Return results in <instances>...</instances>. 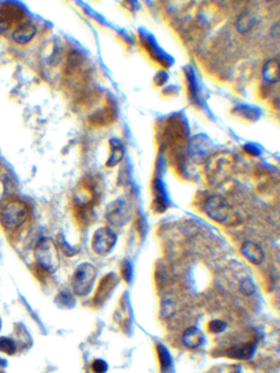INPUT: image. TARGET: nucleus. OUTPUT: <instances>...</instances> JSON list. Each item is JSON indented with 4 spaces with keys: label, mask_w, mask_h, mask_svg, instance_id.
Returning <instances> with one entry per match:
<instances>
[{
    "label": "nucleus",
    "mask_w": 280,
    "mask_h": 373,
    "mask_svg": "<svg viewBox=\"0 0 280 373\" xmlns=\"http://www.w3.org/2000/svg\"><path fill=\"white\" fill-rule=\"evenodd\" d=\"M34 256L36 263L49 274L55 273L60 266L59 250L56 243L49 237H44L37 242Z\"/></svg>",
    "instance_id": "nucleus-1"
},
{
    "label": "nucleus",
    "mask_w": 280,
    "mask_h": 373,
    "mask_svg": "<svg viewBox=\"0 0 280 373\" xmlns=\"http://www.w3.org/2000/svg\"><path fill=\"white\" fill-rule=\"evenodd\" d=\"M96 277L95 267L90 263L80 264L72 275L71 286L73 292L77 296L88 295L93 287Z\"/></svg>",
    "instance_id": "nucleus-2"
},
{
    "label": "nucleus",
    "mask_w": 280,
    "mask_h": 373,
    "mask_svg": "<svg viewBox=\"0 0 280 373\" xmlns=\"http://www.w3.org/2000/svg\"><path fill=\"white\" fill-rule=\"evenodd\" d=\"M27 207L21 201H11L0 212V223L7 230H13L22 226L27 220Z\"/></svg>",
    "instance_id": "nucleus-3"
},
{
    "label": "nucleus",
    "mask_w": 280,
    "mask_h": 373,
    "mask_svg": "<svg viewBox=\"0 0 280 373\" xmlns=\"http://www.w3.org/2000/svg\"><path fill=\"white\" fill-rule=\"evenodd\" d=\"M132 210L130 204L124 198H118L108 206L105 217L109 223L114 227H122L130 221Z\"/></svg>",
    "instance_id": "nucleus-4"
},
{
    "label": "nucleus",
    "mask_w": 280,
    "mask_h": 373,
    "mask_svg": "<svg viewBox=\"0 0 280 373\" xmlns=\"http://www.w3.org/2000/svg\"><path fill=\"white\" fill-rule=\"evenodd\" d=\"M117 241L116 233L111 228L97 229L92 238V249L96 254L105 256L110 254Z\"/></svg>",
    "instance_id": "nucleus-5"
},
{
    "label": "nucleus",
    "mask_w": 280,
    "mask_h": 373,
    "mask_svg": "<svg viewBox=\"0 0 280 373\" xmlns=\"http://www.w3.org/2000/svg\"><path fill=\"white\" fill-rule=\"evenodd\" d=\"M230 210L228 201L221 196H211L203 204V211L210 219L217 222H224L228 220Z\"/></svg>",
    "instance_id": "nucleus-6"
},
{
    "label": "nucleus",
    "mask_w": 280,
    "mask_h": 373,
    "mask_svg": "<svg viewBox=\"0 0 280 373\" xmlns=\"http://www.w3.org/2000/svg\"><path fill=\"white\" fill-rule=\"evenodd\" d=\"M232 167L229 156L217 155L213 159H209L207 164V175L213 183H220L230 174Z\"/></svg>",
    "instance_id": "nucleus-7"
},
{
    "label": "nucleus",
    "mask_w": 280,
    "mask_h": 373,
    "mask_svg": "<svg viewBox=\"0 0 280 373\" xmlns=\"http://www.w3.org/2000/svg\"><path fill=\"white\" fill-rule=\"evenodd\" d=\"M210 151V141L208 138L203 136H197L191 141L190 152L192 158L196 161L201 162L207 158V155Z\"/></svg>",
    "instance_id": "nucleus-8"
},
{
    "label": "nucleus",
    "mask_w": 280,
    "mask_h": 373,
    "mask_svg": "<svg viewBox=\"0 0 280 373\" xmlns=\"http://www.w3.org/2000/svg\"><path fill=\"white\" fill-rule=\"evenodd\" d=\"M241 253L254 265H260L264 260V251L261 246L252 241H246L241 246Z\"/></svg>",
    "instance_id": "nucleus-9"
},
{
    "label": "nucleus",
    "mask_w": 280,
    "mask_h": 373,
    "mask_svg": "<svg viewBox=\"0 0 280 373\" xmlns=\"http://www.w3.org/2000/svg\"><path fill=\"white\" fill-rule=\"evenodd\" d=\"M35 33L36 26L31 22H24L14 30L12 33V40L20 45H24L33 39Z\"/></svg>",
    "instance_id": "nucleus-10"
},
{
    "label": "nucleus",
    "mask_w": 280,
    "mask_h": 373,
    "mask_svg": "<svg viewBox=\"0 0 280 373\" xmlns=\"http://www.w3.org/2000/svg\"><path fill=\"white\" fill-rule=\"evenodd\" d=\"M182 339H183L184 345L187 348L195 349L202 345L205 337H203V334L200 330H198L197 327L192 326V327H188L187 330L184 332L183 338Z\"/></svg>",
    "instance_id": "nucleus-11"
},
{
    "label": "nucleus",
    "mask_w": 280,
    "mask_h": 373,
    "mask_svg": "<svg viewBox=\"0 0 280 373\" xmlns=\"http://www.w3.org/2000/svg\"><path fill=\"white\" fill-rule=\"evenodd\" d=\"M279 62L278 59H269L265 65L263 66L262 69V76L265 82L267 84H276L279 81Z\"/></svg>",
    "instance_id": "nucleus-12"
},
{
    "label": "nucleus",
    "mask_w": 280,
    "mask_h": 373,
    "mask_svg": "<svg viewBox=\"0 0 280 373\" xmlns=\"http://www.w3.org/2000/svg\"><path fill=\"white\" fill-rule=\"evenodd\" d=\"M110 146H111V153L109 160L107 161V167L113 168L117 166V164L123 160L124 145L119 139L113 138L110 140Z\"/></svg>",
    "instance_id": "nucleus-13"
},
{
    "label": "nucleus",
    "mask_w": 280,
    "mask_h": 373,
    "mask_svg": "<svg viewBox=\"0 0 280 373\" xmlns=\"http://www.w3.org/2000/svg\"><path fill=\"white\" fill-rule=\"evenodd\" d=\"M255 24H256V18L254 16V13L249 10H244L238 17L236 22V28L238 30V32L243 34L251 31Z\"/></svg>",
    "instance_id": "nucleus-14"
},
{
    "label": "nucleus",
    "mask_w": 280,
    "mask_h": 373,
    "mask_svg": "<svg viewBox=\"0 0 280 373\" xmlns=\"http://www.w3.org/2000/svg\"><path fill=\"white\" fill-rule=\"evenodd\" d=\"M254 353L253 344H245L241 346H234L228 350V355L234 359H248Z\"/></svg>",
    "instance_id": "nucleus-15"
},
{
    "label": "nucleus",
    "mask_w": 280,
    "mask_h": 373,
    "mask_svg": "<svg viewBox=\"0 0 280 373\" xmlns=\"http://www.w3.org/2000/svg\"><path fill=\"white\" fill-rule=\"evenodd\" d=\"M158 354H159V360H160L161 363V370L162 373H170L171 371V367H172V360H171V356L163 345L159 344L158 345Z\"/></svg>",
    "instance_id": "nucleus-16"
},
{
    "label": "nucleus",
    "mask_w": 280,
    "mask_h": 373,
    "mask_svg": "<svg viewBox=\"0 0 280 373\" xmlns=\"http://www.w3.org/2000/svg\"><path fill=\"white\" fill-rule=\"evenodd\" d=\"M0 352L7 355H13L17 352L16 342L8 337H0Z\"/></svg>",
    "instance_id": "nucleus-17"
},
{
    "label": "nucleus",
    "mask_w": 280,
    "mask_h": 373,
    "mask_svg": "<svg viewBox=\"0 0 280 373\" xmlns=\"http://www.w3.org/2000/svg\"><path fill=\"white\" fill-rule=\"evenodd\" d=\"M240 291L244 296H252L255 294V286L251 278H244L240 282Z\"/></svg>",
    "instance_id": "nucleus-18"
},
{
    "label": "nucleus",
    "mask_w": 280,
    "mask_h": 373,
    "mask_svg": "<svg viewBox=\"0 0 280 373\" xmlns=\"http://www.w3.org/2000/svg\"><path fill=\"white\" fill-rule=\"evenodd\" d=\"M226 328V323L220 319H214L209 323V331L214 334L222 333Z\"/></svg>",
    "instance_id": "nucleus-19"
},
{
    "label": "nucleus",
    "mask_w": 280,
    "mask_h": 373,
    "mask_svg": "<svg viewBox=\"0 0 280 373\" xmlns=\"http://www.w3.org/2000/svg\"><path fill=\"white\" fill-rule=\"evenodd\" d=\"M161 310H162V315L166 318H169V317L173 316L174 313H175V305L173 304L172 301L166 300V301L162 302Z\"/></svg>",
    "instance_id": "nucleus-20"
},
{
    "label": "nucleus",
    "mask_w": 280,
    "mask_h": 373,
    "mask_svg": "<svg viewBox=\"0 0 280 373\" xmlns=\"http://www.w3.org/2000/svg\"><path fill=\"white\" fill-rule=\"evenodd\" d=\"M56 301L57 302H62V307L70 308V307H72V304L74 302V299H73V298L69 294H67V292H60L58 295V297H57Z\"/></svg>",
    "instance_id": "nucleus-21"
},
{
    "label": "nucleus",
    "mask_w": 280,
    "mask_h": 373,
    "mask_svg": "<svg viewBox=\"0 0 280 373\" xmlns=\"http://www.w3.org/2000/svg\"><path fill=\"white\" fill-rule=\"evenodd\" d=\"M92 370L94 373H105L108 371V363L104 360L97 359L92 363Z\"/></svg>",
    "instance_id": "nucleus-22"
},
{
    "label": "nucleus",
    "mask_w": 280,
    "mask_h": 373,
    "mask_svg": "<svg viewBox=\"0 0 280 373\" xmlns=\"http://www.w3.org/2000/svg\"><path fill=\"white\" fill-rule=\"evenodd\" d=\"M6 360L5 359H3V358L2 357H0V367H3V365H6Z\"/></svg>",
    "instance_id": "nucleus-23"
},
{
    "label": "nucleus",
    "mask_w": 280,
    "mask_h": 373,
    "mask_svg": "<svg viewBox=\"0 0 280 373\" xmlns=\"http://www.w3.org/2000/svg\"><path fill=\"white\" fill-rule=\"evenodd\" d=\"M2 326H3V322H2V319H0V331H2Z\"/></svg>",
    "instance_id": "nucleus-24"
}]
</instances>
